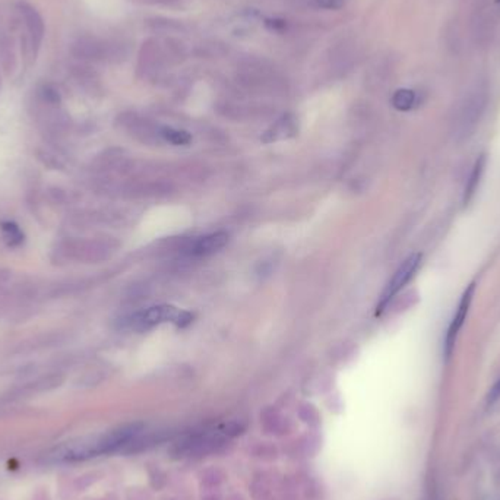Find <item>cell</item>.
<instances>
[{
	"label": "cell",
	"mask_w": 500,
	"mask_h": 500,
	"mask_svg": "<svg viewBox=\"0 0 500 500\" xmlns=\"http://www.w3.org/2000/svg\"><path fill=\"white\" fill-rule=\"evenodd\" d=\"M486 164H487V157L484 154L478 155V158L476 159V163L473 166L471 173H469V178L467 179V183H465L464 195H462L464 207H468L469 202L473 201V198H474V195L477 192V189L480 186L484 170H486Z\"/></svg>",
	"instance_id": "9c48e42d"
},
{
	"label": "cell",
	"mask_w": 500,
	"mask_h": 500,
	"mask_svg": "<svg viewBox=\"0 0 500 500\" xmlns=\"http://www.w3.org/2000/svg\"><path fill=\"white\" fill-rule=\"evenodd\" d=\"M474 292H476V283H471L462 292V297H461L460 304L457 307V312H455V315H453V318H452V320L449 323V328H448V332H446V336H445V345H444V351H445V357L446 359H449L452 356V351L455 348V343H457V338L460 335V331L464 327V322H465L467 315L469 312V306H471V303H473Z\"/></svg>",
	"instance_id": "5b68a950"
},
{
	"label": "cell",
	"mask_w": 500,
	"mask_h": 500,
	"mask_svg": "<svg viewBox=\"0 0 500 500\" xmlns=\"http://www.w3.org/2000/svg\"><path fill=\"white\" fill-rule=\"evenodd\" d=\"M497 398H500V380L493 386L490 393V400H497Z\"/></svg>",
	"instance_id": "2e32d148"
},
{
	"label": "cell",
	"mask_w": 500,
	"mask_h": 500,
	"mask_svg": "<svg viewBox=\"0 0 500 500\" xmlns=\"http://www.w3.org/2000/svg\"><path fill=\"white\" fill-rule=\"evenodd\" d=\"M417 95L413 90L408 88H401L392 95V106L400 111H408L416 106Z\"/></svg>",
	"instance_id": "7c38bea8"
},
{
	"label": "cell",
	"mask_w": 500,
	"mask_h": 500,
	"mask_svg": "<svg viewBox=\"0 0 500 500\" xmlns=\"http://www.w3.org/2000/svg\"><path fill=\"white\" fill-rule=\"evenodd\" d=\"M227 242H228L227 233L218 231V233L208 234V236H203L195 242L192 253L198 255V256L212 255V253L218 252L219 249H223L227 244Z\"/></svg>",
	"instance_id": "ba28073f"
},
{
	"label": "cell",
	"mask_w": 500,
	"mask_h": 500,
	"mask_svg": "<svg viewBox=\"0 0 500 500\" xmlns=\"http://www.w3.org/2000/svg\"><path fill=\"white\" fill-rule=\"evenodd\" d=\"M161 136L174 145H187V143H190V141H192V136H190L189 132L182 130V129H174V127L161 129Z\"/></svg>",
	"instance_id": "4fadbf2b"
},
{
	"label": "cell",
	"mask_w": 500,
	"mask_h": 500,
	"mask_svg": "<svg viewBox=\"0 0 500 500\" xmlns=\"http://www.w3.org/2000/svg\"><path fill=\"white\" fill-rule=\"evenodd\" d=\"M72 53L85 62H120L126 57V49L123 44L102 41L91 36L81 37L73 42Z\"/></svg>",
	"instance_id": "7a4b0ae2"
},
{
	"label": "cell",
	"mask_w": 500,
	"mask_h": 500,
	"mask_svg": "<svg viewBox=\"0 0 500 500\" xmlns=\"http://www.w3.org/2000/svg\"><path fill=\"white\" fill-rule=\"evenodd\" d=\"M154 2H157V3H173V2H178V0H154Z\"/></svg>",
	"instance_id": "e0dca14e"
},
{
	"label": "cell",
	"mask_w": 500,
	"mask_h": 500,
	"mask_svg": "<svg viewBox=\"0 0 500 500\" xmlns=\"http://www.w3.org/2000/svg\"><path fill=\"white\" fill-rule=\"evenodd\" d=\"M420 263H421L420 253H413L403 262L401 267L396 269V272L391 278V281L388 283L384 292H382L379 304H377V315L384 312L386 306L389 304V302L411 281V278L416 275Z\"/></svg>",
	"instance_id": "3957f363"
},
{
	"label": "cell",
	"mask_w": 500,
	"mask_h": 500,
	"mask_svg": "<svg viewBox=\"0 0 500 500\" xmlns=\"http://www.w3.org/2000/svg\"><path fill=\"white\" fill-rule=\"evenodd\" d=\"M161 46H163L166 63H182L186 58V47L179 40L167 38Z\"/></svg>",
	"instance_id": "8fae6325"
},
{
	"label": "cell",
	"mask_w": 500,
	"mask_h": 500,
	"mask_svg": "<svg viewBox=\"0 0 500 500\" xmlns=\"http://www.w3.org/2000/svg\"><path fill=\"white\" fill-rule=\"evenodd\" d=\"M146 25L150 26L151 31L161 34H178L185 31V25L182 22L169 18H151L146 21Z\"/></svg>",
	"instance_id": "30bf717a"
},
{
	"label": "cell",
	"mask_w": 500,
	"mask_h": 500,
	"mask_svg": "<svg viewBox=\"0 0 500 500\" xmlns=\"http://www.w3.org/2000/svg\"><path fill=\"white\" fill-rule=\"evenodd\" d=\"M194 315H190L186 311H180V308L174 307V306H169V304H159V306H154L150 307L148 311H145L142 313H139L138 316H135V323H139L141 327H153V325H159V323H166V322H171L174 325L178 327H186L192 322Z\"/></svg>",
	"instance_id": "277c9868"
},
{
	"label": "cell",
	"mask_w": 500,
	"mask_h": 500,
	"mask_svg": "<svg viewBox=\"0 0 500 500\" xmlns=\"http://www.w3.org/2000/svg\"><path fill=\"white\" fill-rule=\"evenodd\" d=\"M136 433L135 425H126L110 433L95 436V437H82L78 440L66 442L52 451L47 455V461L50 462H73L82 461L91 457H97L101 453L113 452L117 448L126 445L127 440Z\"/></svg>",
	"instance_id": "6da1fadb"
},
{
	"label": "cell",
	"mask_w": 500,
	"mask_h": 500,
	"mask_svg": "<svg viewBox=\"0 0 500 500\" xmlns=\"http://www.w3.org/2000/svg\"><path fill=\"white\" fill-rule=\"evenodd\" d=\"M3 237L9 246H19L24 242V233L21 228L13 223H3L2 224Z\"/></svg>",
	"instance_id": "5bb4252c"
},
{
	"label": "cell",
	"mask_w": 500,
	"mask_h": 500,
	"mask_svg": "<svg viewBox=\"0 0 500 500\" xmlns=\"http://www.w3.org/2000/svg\"><path fill=\"white\" fill-rule=\"evenodd\" d=\"M496 2H497V3H500V0H496Z\"/></svg>",
	"instance_id": "ac0fdd59"
},
{
	"label": "cell",
	"mask_w": 500,
	"mask_h": 500,
	"mask_svg": "<svg viewBox=\"0 0 500 500\" xmlns=\"http://www.w3.org/2000/svg\"><path fill=\"white\" fill-rule=\"evenodd\" d=\"M21 12L24 15V19L28 28L29 38H31V46L34 53L38 52L42 38H44V21L41 15L36 8L28 3H21Z\"/></svg>",
	"instance_id": "52a82bcc"
},
{
	"label": "cell",
	"mask_w": 500,
	"mask_h": 500,
	"mask_svg": "<svg viewBox=\"0 0 500 500\" xmlns=\"http://www.w3.org/2000/svg\"><path fill=\"white\" fill-rule=\"evenodd\" d=\"M164 63L166 58L161 42L155 38H148L143 41L138 57V70L143 75H153V73L163 68Z\"/></svg>",
	"instance_id": "8992f818"
},
{
	"label": "cell",
	"mask_w": 500,
	"mask_h": 500,
	"mask_svg": "<svg viewBox=\"0 0 500 500\" xmlns=\"http://www.w3.org/2000/svg\"><path fill=\"white\" fill-rule=\"evenodd\" d=\"M313 5L319 9L338 10L345 5V0H313Z\"/></svg>",
	"instance_id": "9a60e30c"
}]
</instances>
